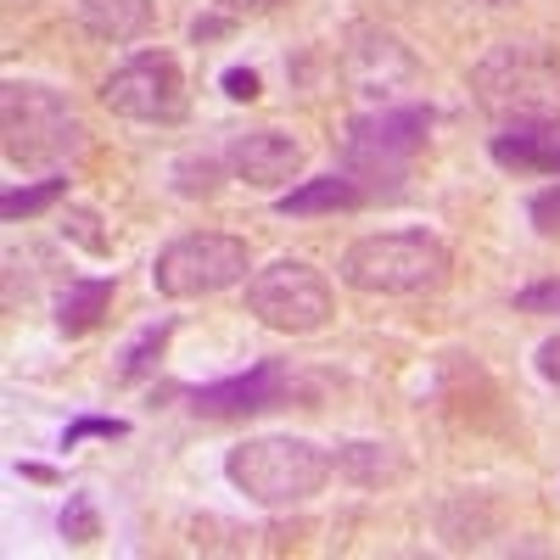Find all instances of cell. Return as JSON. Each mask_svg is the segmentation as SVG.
Wrapping results in <instances>:
<instances>
[{
  "instance_id": "cell-1",
  "label": "cell",
  "mask_w": 560,
  "mask_h": 560,
  "mask_svg": "<svg viewBox=\"0 0 560 560\" xmlns=\"http://www.w3.org/2000/svg\"><path fill=\"white\" fill-rule=\"evenodd\" d=\"M471 96L499 129L560 124V57L544 39H504L477 57Z\"/></svg>"
},
{
  "instance_id": "cell-2",
  "label": "cell",
  "mask_w": 560,
  "mask_h": 560,
  "mask_svg": "<svg viewBox=\"0 0 560 560\" xmlns=\"http://www.w3.org/2000/svg\"><path fill=\"white\" fill-rule=\"evenodd\" d=\"M454 269V253L432 230H376V236H359L342 247L337 275L348 292L364 298H420L438 292Z\"/></svg>"
},
{
  "instance_id": "cell-3",
  "label": "cell",
  "mask_w": 560,
  "mask_h": 560,
  "mask_svg": "<svg viewBox=\"0 0 560 560\" xmlns=\"http://www.w3.org/2000/svg\"><path fill=\"white\" fill-rule=\"evenodd\" d=\"M432 140V107L427 102H387L370 107L342 129V168L376 197H404L415 174V158Z\"/></svg>"
},
{
  "instance_id": "cell-4",
  "label": "cell",
  "mask_w": 560,
  "mask_h": 560,
  "mask_svg": "<svg viewBox=\"0 0 560 560\" xmlns=\"http://www.w3.org/2000/svg\"><path fill=\"white\" fill-rule=\"evenodd\" d=\"M337 459L325 454L319 443L308 438H292V432H269V438H247L224 454V477L236 493H247L253 504L264 510H292V504H308L314 493H325L331 482Z\"/></svg>"
},
{
  "instance_id": "cell-5",
  "label": "cell",
  "mask_w": 560,
  "mask_h": 560,
  "mask_svg": "<svg viewBox=\"0 0 560 560\" xmlns=\"http://www.w3.org/2000/svg\"><path fill=\"white\" fill-rule=\"evenodd\" d=\"M0 147L12 168H57L84 152V118L62 90L12 79L0 96Z\"/></svg>"
},
{
  "instance_id": "cell-6",
  "label": "cell",
  "mask_w": 560,
  "mask_h": 560,
  "mask_svg": "<svg viewBox=\"0 0 560 560\" xmlns=\"http://www.w3.org/2000/svg\"><path fill=\"white\" fill-rule=\"evenodd\" d=\"M247 314L264 331L314 337L331 325L337 298H331V280H325L308 258H275V264L247 275Z\"/></svg>"
},
{
  "instance_id": "cell-7",
  "label": "cell",
  "mask_w": 560,
  "mask_h": 560,
  "mask_svg": "<svg viewBox=\"0 0 560 560\" xmlns=\"http://www.w3.org/2000/svg\"><path fill=\"white\" fill-rule=\"evenodd\" d=\"M247 269H253V253L242 236H230V230H185L152 258V287L174 303H191V298L242 287Z\"/></svg>"
},
{
  "instance_id": "cell-8",
  "label": "cell",
  "mask_w": 560,
  "mask_h": 560,
  "mask_svg": "<svg viewBox=\"0 0 560 560\" xmlns=\"http://www.w3.org/2000/svg\"><path fill=\"white\" fill-rule=\"evenodd\" d=\"M102 102L129 124H179L191 113V84L168 51H135L102 79Z\"/></svg>"
},
{
  "instance_id": "cell-9",
  "label": "cell",
  "mask_w": 560,
  "mask_h": 560,
  "mask_svg": "<svg viewBox=\"0 0 560 560\" xmlns=\"http://www.w3.org/2000/svg\"><path fill=\"white\" fill-rule=\"evenodd\" d=\"M342 73L359 96H370L376 107L398 102L404 90L415 84V51L382 23H353L348 28V45H342Z\"/></svg>"
},
{
  "instance_id": "cell-10",
  "label": "cell",
  "mask_w": 560,
  "mask_h": 560,
  "mask_svg": "<svg viewBox=\"0 0 560 560\" xmlns=\"http://www.w3.org/2000/svg\"><path fill=\"white\" fill-rule=\"evenodd\" d=\"M298 387L292 376V364H280V359H258L253 370H242V376H224V382H208V387H191L185 398H191L197 415H258V409H275V404H287Z\"/></svg>"
},
{
  "instance_id": "cell-11",
  "label": "cell",
  "mask_w": 560,
  "mask_h": 560,
  "mask_svg": "<svg viewBox=\"0 0 560 560\" xmlns=\"http://www.w3.org/2000/svg\"><path fill=\"white\" fill-rule=\"evenodd\" d=\"M303 140L287 135V129H242L224 140V168L230 179L242 185H258V191H275V185H287L303 174Z\"/></svg>"
},
{
  "instance_id": "cell-12",
  "label": "cell",
  "mask_w": 560,
  "mask_h": 560,
  "mask_svg": "<svg viewBox=\"0 0 560 560\" xmlns=\"http://www.w3.org/2000/svg\"><path fill=\"white\" fill-rule=\"evenodd\" d=\"M488 158L516 174H560V124H527V129H499L488 140Z\"/></svg>"
},
{
  "instance_id": "cell-13",
  "label": "cell",
  "mask_w": 560,
  "mask_h": 560,
  "mask_svg": "<svg viewBox=\"0 0 560 560\" xmlns=\"http://www.w3.org/2000/svg\"><path fill=\"white\" fill-rule=\"evenodd\" d=\"M364 202H370V191H364L348 168H337V174H319V179L292 185L287 197H275V213L314 219V213H353V208H364Z\"/></svg>"
},
{
  "instance_id": "cell-14",
  "label": "cell",
  "mask_w": 560,
  "mask_h": 560,
  "mask_svg": "<svg viewBox=\"0 0 560 560\" xmlns=\"http://www.w3.org/2000/svg\"><path fill=\"white\" fill-rule=\"evenodd\" d=\"M79 23H84V34H96L107 45H135L152 34L158 7L152 0H79Z\"/></svg>"
},
{
  "instance_id": "cell-15",
  "label": "cell",
  "mask_w": 560,
  "mask_h": 560,
  "mask_svg": "<svg viewBox=\"0 0 560 560\" xmlns=\"http://www.w3.org/2000/svg\"><path fill=\"white\" fill-rule=\"evenodd\" d=\"M113 292H118V280H113V275L68 280V287L57 292V331H62V337H84V331H96L102 314L113 308Z\"/></svg>"
},
{
  "instance_id": "cell-16",
  "label": "cell",
  "mask_w": 560,
  "mask_h": 560,
  "mask_svg": "<svg viewBox=\"0 0 560 560\" xmlns=\"http://www.w3.org/2000/svg\"><path fill=\"white\" fill-rule=\"evenodd\" d=\"M337 465H342V471H348L353 482H364V488H376V482H398V477H404V459H398L387 443H348Z\"/></svg>"
},
{
  "instance_id": "cell-17",
  "label": "cell",
  "mask_w": 560,
  "mask_h": 560,
  "mask_svg": "<svg viewBox=\"0 0 560 560\" xmlns=\"http://www.w3.org/2000/svg\"><path fill=\"white\" fill-rule=\"evenodd\" d=\"M168 337H174V319H158V325H147V331H135V342L118 353V382L152 376L158 359H163V348H168Z\"/></svg>"
},
{
  "instance_id": "cell-18",
  "label": "cell",
  "mask_w": 560,
  "mask_h": 560,
  "mask_svg": "<svg viewBox=\"0 0 560 560\" xmlns=\"http://www.w3.org/2000/svg\"><path fill=\"white\" fill-rule=\"evenodd\" d=\"M62 191H68V174H45V179H34V185H12V191L0 197V213H7V224L34 219V213L51 208Z\"/></svg>"
},
{
  "instance_id": "cell-19",
  "label": "cell",
  "mask_w": 560,
  "mask_h": 560,
  "mask_svg": "<svg viewBox=\"0 0 560 560\" xmlns=\"http://www.w3.org/2000/svg\"><path fill=\"white\" fill-rule=\"evenodd\" d=\"M62 236H68V242H79L84 253H96V258H107V253H113V236L102 230V213H96V208H68Z\"/></svg>"
},
{
  "instance_id": "cell-20",
  "label": "cell",
  "mask_w": 560,
  "mask_h": 560,
  "mask_svg": "<svg viewBox=\"0 0 560 560\" xmlns=\"http://www.w3.org/2000/svg\"><path fill=\"white\" fill-rule=\"evenodd\" d=\"M62 538L68 544H96L102 538V510H96V499H90V493H73L62 504Z\"/></svg>"
},
{
  "instance_id": "cell-21",
  "label": "cell",
  "mask_w": 560,
  "mask_h": 560,
  "mask_svg": "<svg viewBox=\"0 0 560 560\" xmlns=\"http://www.w3.org/2000/svg\"><path fill=\"white\" fill-rule=\"evenodd\" d=\"M90 438H129V420H118V415H79L73 427L62 432V448H79V443H90Z\"/></svg>"
},
{
  "instance_id": "cell-22",
  "label": "cell",
  "mask_w": 560,
  "mask_h": 560,
  "mask_svg": "<svg viewBox=\"0 0 560 560\" xmlns=\"http://www.w3.org/2000/svg\"><path fill=\"white\" fill-rule=\"evenodd\" d=\"M527 219H533V230H538V236H549V242L560 236V179L527 197Z\"/></svg>"
},
{
  "instance_id": "cell-23",
  "label": "cell",
  "mask_w": 560,
  "mask_h": 560,
  "mask_svg": "<svg viewBox=\"0 0 560 560\" xmlns=\"http://www.w3.org/2000/svg\"><path fill=\"white\" fill-rule=\"evenodd\" d=\"M516 314H560V280H533V287H522Z\"/></svg>"
},
{
  "instance_id": "cell-24",
  "label": "cell",
  "mask_w": 560,
  "mask_h": 560,
  "mask_svg": "<svg viewBox=\"0 0 560 560\" xmlns=\"http://www.w3.org/2000/svg\"><path fill=\"white\" fill-rule=\"evenodd\" d=\"M533 364H538V376H544V382H549V387L560 393V331L538 342V353H533Z\"/></svg>"
},
{
  "instance_id": "cell-25",
  "label": "cell",
  "mask_w": 560,
  "mask_h": 560,
  "mask_svg": "<svg viewBox=\"0 0 560 560\" xmlns=\"http://www.w3.org/2000/svg\"><path fill=\"white\" fill-rule=\"evenodd\" d=\"M224 96L230 102H253L258 96V73L253 68H224Z\"/></svg>"
},
{
  "instance_id": "cell-26",
  "label": "cell",
  "mask_w": 560,
  "mask_h": 560,
  "mask_svg": "<svg viewBox=\"0 0 560 560\" xmlns=\"http://www.w3.org/2000/svg\"><path fill=\"white\" fill-rule=\"evenodd\" d=\"M224 18H264V12H280L287 0H213Z\"/></svg>"
},
{
  "instance_id": "cell-27",
  "label": "cell",
  "mask_w": 560,
  "mask_h": 560,
  "mask_svg": "<svg viewBox=\"0 0 560 560\" xmlns=\"http://www.w3.org/2000/svg\"><path fill=\"white\" fill-rule=\"evenodd\" d=\"M482 7H510V0H482Z\"/></svg>"
}]
</instances>
